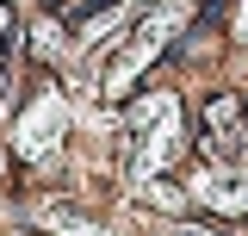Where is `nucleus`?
I'll use <instances>...</instances> for the list:
<instances>
[{
    "label": "nucleus",
    "mask_w": 248,
    "mask_h": 236,
    "mask_svg": "<svg viewBox=\"0 0 248 236\" xmlns=\"http://www.w3.org/2000/svg\"><path fill=\"white\" fill-rule=\"evenodd\" d=\"M236 44H242V50H248V0H242V6H236Z\"/></svg>",
    "instance_id": "20e7f679"
},
{
    "label": "nucleus",
    "mask_w": 248,
    "mask_h": 236,
    "mask_svg": "<svg viewBox=\"0 0 248 236\" xmlns=\"http://www.w3.org/2000/svg\"><path fill=\"white\" fill-rule=\"evenodd\" d=\"M124 155H130V174L149 180L155 168L168 174L174 155H180V100L161 87V93H137L124 106Z\"/></svg>",
    "instance_id": "f03ea898"
},
{
    "label": "nucleus",
    "mask_w": 248,
    "mask_h": 236,
    "mask_svg": "<svg viewBox=\"0 0 248 236\" xmlns=\"http://www.w3.org/2000/svg\"><path fill=\"white\" fill-rule=\"evenodd\" d=\"M192 199L211 218H248V106L236 93H217L199 118Z\"/></svg>",
    "instance_id": "f257e3e1"
},
{
    "label": "nucleus",
    "mask_w": 248,
    "mask_h": 236,
    "mask_svg": "<svg viewBox=\"0 0 248 236\" xmlns=\"http://www.w3.org/2000/svg\"><path fill=\"white\" fill-rule=\"evenodd\" d=\"M6 31H13V13H6V0H0V44H6ZM0 93H6V68H0Z\"/></svg>",
    "instance_id": "7ed1b4c3"
}]
</instances>
